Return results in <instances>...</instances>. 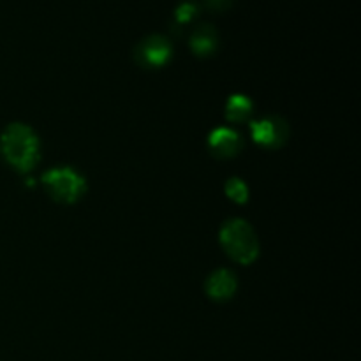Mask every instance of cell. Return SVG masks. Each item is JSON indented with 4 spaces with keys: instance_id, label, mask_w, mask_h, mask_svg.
<instances>
[{
    "instance_id": "7a4b0ae2",
    "label": "cell",
    "mask_w": 361,
    "mask_h": 361,
    "mask_svg": "<svg viewBox=\"0 0 361 361\" xmlns=\"http://www.w3.org/2000/svg\"><path fill=\"white\" fill-rule=\"evenodd\" d=\"M221 245L231 259L242 264H250L259 252V242L254 229L242 219L226 222L221 229Z\"/></svg>"
},
{
    "instance_id": "7c38bea8",
    "label": "cell",
    "mask_w": 361,
    "mask_h": 361,
    "mask_svg": "<svg viewBox=\"0 0 361 361\" xmlns=\"http://www.w3.org/2000/svg\"><path fill=\"white\" fill-rule=\"evenodd\" d=\"M229 4H231V0H207V6L214 11L226 9V7H229Z\"/></svg>"
},
{
    "instance_id": "8992f818",
    "label": "cell",
    "mask_w": 361,
    "mask_h": 361,
    "mask_svg": "<svg viewBox=\"0 0 361 361\" xmlns=\"http://www.w3.org/2000/svg\"><path fill=\"white\" fill-rule=\"evenodd\" d=\"M208 145H210L212 154L222 159L233 157L242 150V140L231 129H215L208 140Z\"/></svg>"
},
{
    "instance_id": "30bf717a",
    "label": "cell",
    "mask_w": 361,
    "mask_h": 361,
    "mask_svg": "<svg viewBox=\"0 0 361 361\" xmlns=\"http://www.w3.org/2000/svg\"><path fill=\"white\" fill-rule=\"evenodd\" d=\"M226 192L236 203H245L247 197H249V189H247L245 183L240 178H231L226 185Z\"/></svg>"
},
{
    "instance_id": "9c48e42d",
    "label": "cell",
    "mask_w": 361,
    "mask_h": 361,
    "mask_svg": "<svg viewBox=\"0 0 361 361\" xmlns=\"http://www.w3.org/2000/svg\"><path fill=\"white\" fill-rule=\"evenodd\" d=\"M250 109H252V102L249 99L243 97V95H233L229 99L226 111H228V118L231 122H243L250 115Z\"/></svg>"
},
{
    "instance_id": "ba28073f",
    "label": "cell",
    "mask_w": 361,
    "mask_h": 361,
    "mask_svg": "<svg viewBox=\"0 0 361 361\" xmlns=\"http://www.w3.org/2000/svg\"><path fill=\"white\" fill-rule=\"evenodd\" d=\"M217 30L212 25H200L190 35V48L196 55L207 56L212 55L217 48Z\"/></svg>"
},
{
    "instance_id": "52a82bcc",
    "label": "cell",
    "mask_w": 361,
    "mask_h": 361,
    "mask_svg": "<svg viewBox=\"0 0 361 361\" xmlns=\"http://www.w3.org/2000/svg\"><path fill=\"white\" fill-rule=\"evenodd\" d=\"M236 291V277L229 270H217L207 281V293L214 300H228Z\"/></svg>"
},
{
    "instance_id": "277c9868",
    "label": "cell",
    "mask_w": 361,
    "mask_h": 361,
    "mask_svg": "<svg viewBox=\"0 0 361 361\" xmlns=\"http://www.w3.org/2000/svg\"><path fill=\"white\" fill-rule=\"evenodd\" d=\"M169 56H171V44L162 35H150L136 46V60L143 67L157 69L168 62Z\"/></svg>"
},
{
    "instance_id": "3957f363",
    "label": "cell",
    "mask_w": 361,
    "mask_h": 361,
    "mask_svg": "<svg viewBox=\"0 0 361 361\" xmlns=\"http://www.w3.org/2000/svg\"><path fill=\"white\" fill-rule=\"evenodd\" d=\"M42 185L46 187L49 196L59 203H74L83 196L85 180L71 168L51 169L42 175Z\"/></svg>"
},
{
    "instance_id": "6da1fadb",
    "label": "cell",
    "mask_w": 361,
    "mask_h": 361,
    "mask_svg": "<svg viewBox=\"0 0 361 361\" xmlns=\"http://www.w3.org/2000/svg\"><path fill=\"white\" fill-rule=\"evenodd\" d=\"M0 152L4 159L18 171H30L39 161L37 136L28 126L11 123L0 136Z\"/></svg>"
},
{
    "instance_id": "8fae6325",
    "label": "cell",
    "mask_w": 361,
    "mask_h": 361,
    "mask_svg": "<svg viewBox=\"0 0 361 361\" xmlns=\"http://www.w3.org/2000/svg\"><path fill=\"white\" fill-rule=\"evenodd\" d=\"M197 4L196 2H190V0H187V2H182L178 7H176V13H175V18L178 23H187L189 20H192L194 16L197 14Z\"/></svg>"
},
{
    "instance_id": "5b68a950",
    "label": "cell",
    "mask_w": 361,
    "mask_h": 361,
    "mask_svg": "<svg viewBox=\"0 0 361 361\" xmlns=\"http://www.w3.org/2000/svg\"><path fill=\"white\" fill-rule=\"evenodd\" d=\"M288 123L279 116H268L252 123V140L264 148H279L288 140Z\"/></svg>"
}]
</instances>
